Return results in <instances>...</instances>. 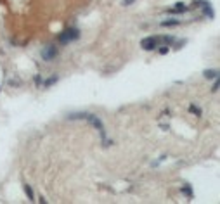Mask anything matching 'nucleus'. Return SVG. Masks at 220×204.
Here are the masks:
<instances>
[{
  "label": "nucleus",
  "instance_id": "9b49d317",
  "mask_svg": "<svg viewBox=\"0 0 220 204\" xmlns=\"http://www.w3.org/2000/svg\"><path fill=\"white\" fill-rule=\"evenodd\" d=\"M87 114H89V112H73V114H69L68 118L69 119H85Z\"/></svg>",
  "mask_w": 220,
  "mask_h": 204
},
{
  "label": "nucleus",
  "instance_id": "2eb2a0df",
  "mask_svg": "<svg viewBox=\"0 0 220 204\" xmlns=\"http://www.w3.org/2000/svg\"><path fill=\"white\" fill-rule=\"evenodd\" d=\"M168 50H170V48H168V45H161V48L158 50V52H160L161 56H166V54H168Z\"/></svg>",
  "mask_w": 220,
  "mask_h": 204
},
{
  "label": "nucleus",
  "instance_id": "f257e3e1",
  "mask_svg": "<svg viewBox=\"0 0 220 204\" xmlns=\"http://www.w3.org/2000/svg\"><path fill=\"white\" fill-rule=\"evenodd\" d=\"M80 38V31L76 30V28H69V30H66V31H63V33L57 37V42L59 43H69V42H73V40H78Z\"/></svg>",
  "mask_w": 220,
  "mask_h": 204
},
{
  "label": "nucleus",
  "instance_id": "39448f33",
  "mask_svg": "<svg viewBox=\"0 0 220 204\" xmlns=\"http://www.w3.org/2000/svg\"><path fill=\"white\" fill-rule=\"evenodd\" d=\"M203 76H205L206 80H215V78H218V71L217 69H205L203 71Z\"/></svg>",
  "mask_w": 220,
  "mask_h": 204
},
{
  "label": "nucleus",
  "instance_id": "dca6fc26",
  "mask_svg": "<svg viewBox=\"0 0 220 204\" xmlns=\"http://www.w3.org/2000/svg\"><path fill=\"white\" fill-rule=\"evenodd\" d=\"M218 78H215V82H213V85H212V92L213 93H217V92H218Z\"/></svg>",
  "mask_w": 220,
  "mask_h": 204
},
{
  "label": "nucleus",
  "instance_id": "7ed1b4c3",
  "mask_svg": "<svg viewBox=\"0 0 220 204\" xmlns=\"http://www.w3.org/2000/svg\"><path fill=\"white\" fill-rule=\"evenodd\" d=\"M57 56V47H54V45H49V47H43V50H42V57H43V61H54Z\"/></svg>",
  "mask_w": 220,
  "mask_h": 204
},
{
  "label": "nucleus",
  "instance_id": "0eeeda50",
  "mask_svg": "<svg viewBox=\"0 0 220 204\" xmlns=\"http://www.w3.org/2000/svg\"><path fill=\"white\" fill-rule=\"evenodd\" d=\"M180 21L179 19H166V21H161V26L163 28H172V26H179Z\"/></svg>",
  "mask_w": 220,
  "mask_h": 204
},
{
  "label": "nucleus",
  "instance_id": "ddd939ff",
  "mask_svg": "<svg viewBox=\"0 0 220 204\" xmlns=\"http://www.w3.org/2000/svg\"><path fill=\"white\" fill-rule=\"evenodd\" d=\"M160 42L163 45H172L173 42H175V38H173V37H163V38H160Z\"/></svg>",
  "mask_w": 220,
  "mask_h": 204
},
{
  "label": "nucleus",
  "instance_id": "6ab92c4d",
  "mask_svg": "<svg viewBox=\"0 0 220 204\" xmlns=\"http://www.w3.org/2000/svg\"><path fill=\"white\" fill-rule=\"evenodd\" d=\"M0 90H2V88H0Z\"/></svg>",
  "mask_w": 220,
  "mask_h": 204
},
{
  "label": "nucleus",
  "instance_id": "20e7f679",
  "mask_svg": "<svg viewBox=\"0 0 220 204\" xmlns=\"http://www.w3.org/2000/svg\"><path fill=\"white\" fill-rule=\"evenodd\" d=\"M187 11H189V9L186 7V4H184V2H177L173 9H168V12H170V14H182V12H187Z\"/></svg>",
  "mask_w": 220,
  "mask_h": 204
},
{
  "label": "nucleus",
  "instance_id": "a211bd4d",
  "mask_svg": "<svg viewBox=\"0 0 220 204\" xmlns=\"http://www.w3.org/2000/svg\"><path fill=\"white\" fill-rule=\"evenodd\" d=\"M35 83H37V85H40V83H42V78H40V76H35Z\"/></svg>",
  "mask_w": 220,
  "mask_h": 204
},
{
  "label": "nucleus",
  "instance_id": "6e6552de",
  "mask_svg": "<svg viewBox=\"0 0 220 204\" xmlns=\"http://www.w3.org/2000/svg\"><path fill=\"white\" fill-rule=\"evenodd\" d=\"M23 190H24V194H26V197H28V199H30L31 202H33V201H35V194H33V189H31V187L28 185V183H24V185H23Z\"/></svg>",
  "mask_w": 220,
  "mask_h": 204
},
{
  "label": "nucleus",
  "instance_id": "f03ea898",
  "mask_svg": "<svg viewBox=\"0 0 220 204\" xmlns=\"http://www.w3.org/2000/svg\"><path fill=\"white\" fill-rule=\"evenodd\" d=\"M158 45H160V37H146L141 42V47L144 50H154Z\"/></svg>",
  "mask_w": 220,
  "mask_h": 204
},
{
  "label": "nucleus",
  "instance_id": "423d86ee",
  "mask_svg": "<svg viewBox=\"0 0 220 204\" xmlns=\"http://www.w3.org/2000/svg\"><path fill=\"white\" fill-rule=\"evenodd\" d=\"M201 11H203V16H205V17H210V19L213 17V9H212V5H210V2H206V4L203 5Z\"/></svg>",
  "mask_w": 220,
  "mask_h": 204
},
{
  "label": "nucleus",
  "instance_id": "f8f14e48",
  "mask_svg": "<svg viewBox=\"0 0 220 204\" xmlns=\"http://www.w3.org/2000/svg\"><path fill=\"white\" fill-rule=\"evenodd\" d=\"M189 112H192V114H196V116H201L203 114V111L198 107V106H194V104H191L189 106Z\"/></svg>",
  "mask_w": 220,
  "mask_h": 204
},
{
  "label": "nucleus",
  "instance_id": "1a4fd4ad",
  "mask_svg": "<svg viewBox=\"0 0 220 204\" xmlns=\"http://www.w3.org/2000/svg\"><path fill=\"white\" fill-rule=\"evenodd\" d=\"M180 190H182V194L187 197V199H192V197H194V194H192V189H191V185H184Z\"/></svg>",
  "mask_w": 220,
  "mask_h": 204
},
{
  "label": "nucleus",
  "instance_id": "f3484780",
  "mask_svg": "<svg viewBox=\"0 0 220 204\" xmlns=\"http://www.w3.org/2000/svg\"><path fill=\"white\" fill-rule=\"evenodd\" d=\"M134 2H135V0H123V2H121V5H125V7H127V5H132Z\"/></svg>",
  "mask_w": 220,
  "mask_h": 204
},
{
  "label": "nucleus",
  "instance_id": "9d476101",
  "mask_svg": "<svg viewBox=\"0 0 220 204\" xmlns=\"http://www.w3.org/2000/svg\"><path fill=\"white\" fill-rule=\"evenodd\" d=\"M54 83H57V74H54V76H50V78H47L43 82V88H49V87H52Z\"/></svg>",
  "mask_w": 220,
  "mask_h": 204
},
{
  "label": "nucleus",
  "instance_id": "4468645a",
  "mask_svg": "<svg viewBox=\"0 0 220 204\" xmlns=\"http://www.w3.org/2000/svg\"><path fill=\"white\" fill-rule=\"evenodd\" d=\"M206 4V0H194V7H198V9H201L203 7V5H205Z\"/></svg>",
  "mask_w": 220,
  "mask_h": 204
}]
</instances>
